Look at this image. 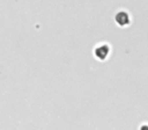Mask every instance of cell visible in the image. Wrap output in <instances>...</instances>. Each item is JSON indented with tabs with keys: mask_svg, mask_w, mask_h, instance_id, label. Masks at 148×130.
<instances>
[{
	"mask_svg": "<svg viewBox=\"0 0 148 130\" xmlns=\"http://www.w3.org/2000/svg\"><path fill=\"white\" fill-rule=\"evenodd\" d=\"M118 21V23H120L121 25H126V23H128V15L126 14V13L124 12H121L119 13V14L117 15V19H116Z\"/></svg>",
	"mask_w": 148,
	"mask_h": 130,
	"instance_id": "6da1fadb",
	"label": "cell"
}]
</instances>
